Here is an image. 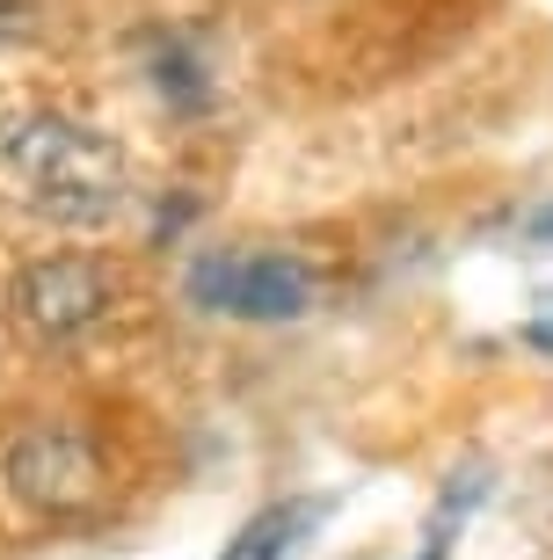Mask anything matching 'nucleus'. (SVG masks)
Masks as SVG:
<instances>
[{
    "mask_svg": "<svg viewBox=\"0 0 553 560\" xmlns=\"http://www.w3.org/2000/svg\"><path fill=\"white\" fill-rule=\"evenodd\" d=\"M532 233H539V241H553V211H539V226H532Z\"/></svg>",
    "mask_w": 553,
    "mask_h": 560,
    "instance_id": "9d476101",
    "label": "nucleus"
},
{
    "mask_svg": "<svg viewBox=\"0 0 553 560\" xmlns=\"http://www.w3.org/2000/svg\"><path fill=\"white\" fill-rule=\"evenodd\" d=\"M481 495H488V480H481V474H451V488L437 495L430 517H423V546H415L408 560H451V553H459V532H466V517L481 510Z\"/></svg>",
    "mask_w": 553,
    "mask_h": 560,
    "instance_id": "0eeeda50",
    "label": "nucleus"
},
{
    "mask_svg": "<svg viewBox=\"0 0 553 560\" xmlns=\"http://www.w3.org/2000/svg\"><path fill=\"white\" fill-rule=\"evenodd\" d=\"M8 306L44 350H66V342H88L117 313V270L103 255H37L15 270Z\"/></svg>",
    "mask_w": 553,
    "mask_h": 560,
    "instance_id": "20e7f679",
    "label": "nucleus"
},
{
    "mask_svg": "<svg viewBox=\"0 0 553 560\" xmlns=\"http://www.w3.org/2000/svg\"><path fill=\"white\" fill-rule=\"evenodd\" d=\"M0 189L51 226H110L131 205V161L103 125L73 109H0Z\"/></svg>",
    "mask_w": 553,
    "mask_h": 560,
    "instance_id": "f257e3e1",
    "label": "nucleus"
},
{
    "mask_svg": "<svg viewBox=\"0 0 553 560\" xmlns=\"http://www.w3.org/2000/svg\"><path fill=\"white\" fill-rule=\"evenodd\" d=\"M37 30H44V0H0V51L30 44Z\"/></svg>",
    "mask_w": 553,
    "mask_h": 560,
    "instance_id": "6e6552de",
    "label": "nucleus"
},
{
    "mask_svg": "<svg viewBox=\"0 0 553 560\" xmlns=\"http://www.w3.org/2000/svg\"><path fill=\"white\" fill-rule=\"evenodd\" d=\"M146 81H153V95H161L168 109H183V117L211 109V95H219L205 44L189 37V30H161V37L146 44Z\"/></svg>",
    "mask_w": 553,
    "mask_h": 560,
    "instance_id": "39448f33",
    "label": "nucleus"
},
{
    "mask_svg": "<svg viewBox=\"0 0 553 560\" xmlns=\"http://www.w3.org/2000/svg\"><path fill=\"white\" fill-rule=\"evenodd\" d=\"M0 480H8V495H15L30 517H81L88 502L110 488V466H103V444H95L81 422L44 416V422L8 436Z\"/></svg>",
    "mask_w": 553,
    "mask_h": 560,
    "instance_id": "7ed1b4c3",
    "label": "nucleus"
},
{
    "mask_svg": "<svg viewBox=\"0 0 553 560\" xmlns=\"http://www.w3.org/2000/svg\"><path fill=\"white\" fill-rule=\"evenodd\" d=\"M525 342L553 357V299H539V306H532V320H525Z\"/></svg>",
    "mask_w": 553,
    "mask_h": 560,
    "instance_id": "1a4fd4ad",
    "label": "nucleus"
},
{
    "mask_svg": "<svg viewBox=\"0 0 553 560\" xmlns=\"http://www.w3.org/2000/svg\"><path fill=\"white\" fill-rule=\"evenodd\" d=\"M183 299L211 320H241V328H285L307 320L321 299V277L285 248H205L189 255Z\"/></svg>",
    "mask_w": 553,
    "mask_h": 560,
    "instance_id": "f03ea898",
    "label": "nucleus"
},
{
    "mask_svg": "<svg viewBox=\"0 0 553 560\" xmlns=\"http://www.w3.org/2000/svg\"><path fill=\"white\" fill-rule=\"evenodd\" d=\"M313 517H321V502H269L263 517H247L241 532L226 539V553H219V560H285Z\"/></svg>",
    "mask_w": 553,
    "mask_h": 560,
    "instance_id": "423d86ee",
    "label": "nucleus"
}]
</instances>
